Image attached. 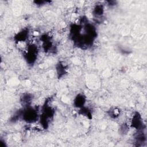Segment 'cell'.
<instances>
[{
  "label": "cell",
  "mask_w": 147,
  "mask_h": 147,
  "mask_svg": "<svg viewBox=\"0 0 147 147\" xmlns=\"http://www.w3.org/2000/svg\"><path fill=\"white\" fill-rule=\"evenodd\" d=\"M49 102L50 98H47L44 101L40 111L38 122L41 127L44 130L49 128V125L53 119L55 114V110L50 105Z\"/></svg>",
  "instance_id": "obj_1"
},
{
  "label": "cell",
  "mask_w": 147,
  "mask_h": 147,
  "mask_svg": "<svg viewBox=\"0 0 147 147\" xmlns=\"http://www.w3.org/2000/svg\"><path fill=\"white\" fill-rule=\"evenodd\" d=\"M40 110L38 107L31 105L22 107L21 119L28 124L34 123L38 121Z\"/></svg>",
  "instance_id": "obj_2"
},
{
  "label": "cell",
  "mask_w": 147,
  "mask_h": 147,
  "mask_svg": "<svg viewBox=\"0 0 147 147\" xmlns=\"http://www.w3.org/2000/svg\"><path fill=\"white\" fill-rule=\"evenodd\" d=\"M38 47L36 44L30 42L27 44L23 57L28 65L33 66L34 65L38 58Z\"/></svg>",
  "instance_id": "obj_3"
},
{
  "label": "cell",
  "mask_w": 147,
  "mask_h": 147,
  "mask_svg": "<svg viewBox=\"0 0 147 147\" xmlns=\"http://www.w3.org/2000/svg\"><path fill=\"white\" fill-rule=\"evenodd\" d=\"M130 127L135 129L136 131L146 129V125L144 122L140 112L135 111L130 119L129 123Z\"/></svg>",
  "instance_id": "obj_4"
},
{
  "label": "cell",
  "mask_w": 147,
  "mask_h": 147,
  "mask_svg": "<svg viewBox=\"0 0 147 147\" xmlns=\"http://www.w3.org/2000/svg\"><path fill=\"white\" fill-rule=\"evenodd\" d=\"M40 41L42 43V48L45 53H53L56 50L52 42V38L48 33H44L40 37Z\"/></svg>",
  "instance_id": "obj_5"
},
{
  "label": "cell",
  "mask_w": 147,
  "mask_h": 147,
  "mask_svg": "<svg viewBox=\"0 0 147 147\" xmlns=\"http://www.w3.org/2000/svg\"><path fill=\"white\" fill-rule=\"evenodd\" d=\"M30 36V29L25 27L17 32L13 36V40L16 43L24 42L28 40Z\"/></svg>",
  "instance_id": "obj_6"
},
{
  "label": "cell",
  "mask_w": 147,
  "mask_h": 147,
  "mask_svg": "<svg viewBox=\"0 0 147 147\" xmlns=\"http://www.w3.org/2000/svg\"><path fill=\"white\" fill-rule=\"evenodd\" d=\"M145 130H141L136 131L134 136V140L135 142V146H142L146 142V135Z\"/></svg>",
  "instance_id": "obj_7"
},
{
  "label": "cell",
  "mask_w": 147,
  "mask_h": 147,
  "mask_svg": "<svg viewBox=\"0 0 147 147\" xmlns=\"http://www.w3.org/2000/svg\"><path fill=\"white\" fill-rule=\"evenodd\" d=\"M87 102V97L83 93L77 94L73 99V106L78 109H79L86 106Z\"/></svg>",
  "instance_id": "obj_8"
},
{
  "label": "cell",
  "mask_w": 147,
  "mask_h": 147,
  "mask_svg": "<svg viewBox=\"0 0 147 147\" xmlns=\"http://www.w3.org/2000/svg\"><path fill=\"white\" fill-rule=\"evenodd\" d=\"M55 72L58 79H61L68 73V67L63 61H59L55 65Z\"/></svg>",
  "instance_id": "obj_9"
},
{
  "label": "cell",
  "mask_w": 147,
  "mask_h": 147,
  "mask_svg": "<svg viewBox=\"0 0 147 147\" xmlns=\"http://www.w3.org/2000/svg\"><path fill=\"white\" fill-rule=\"evenodd\" d=\"M105 13V6L102 3H96L94 6L92 14L94 18L99 20L100 18H102Z\"/></svg>",
  "instance_id": "obj_10"
},
{
  "label": "cell",
  "mask_w": 147,
  "mask_h": 147,
  "mask_svg": "<svg viewBox=\"0 0 147 147\" xmlns=\"http://www.w3.org/2000/svg\"><path fill=\"white\" fill-rule=\"evenodd\" d=\"M33 95L29 92L23 93L20 96V102L22 106H26L31 105L33 100Z\"/></svg>",
  "instance_id": "obj_11"
},
{
  "label": "cell",
  "mask_w": 147,
  "mask_h": 147,
  "mask_svg": "<svg viewBox=\"0 0 147 147\" xmlns=\"http://www.w3.org/2000/svg\"><path fill=\"white\" fill-rule=\"evenodd\" d=\"M78 114L80 115H83L88 119H92V110L86 106H83V107L78 109Z\"/></svg>",
  "instance_id": "obj_12"
},
{
  "label": "cell",
  "mask_w": 147,
  "mask_h": 147,
  "mask_svg": "<svg viewBox=\"0 0 147 147\" xmlns=\"http://www.w3.org/2000/svg\"><path fill=\"white\" fill-rule=\"evenodd\" d=\"M121 113V110H120L119 108L117 107H113L110 108L107 111V115L112 119H117L118 118Z\"/></svg>",
  "instance_id": "obj_13"
},
{
  "label": "cell",
  "mask_w": 147,
  "mask_h": 147,
  "mask_svg": "<svg viewBox=\"0 0 147 147\" xmlns=\"http://www.w3.org/2000/svg\"><path fill=\"white\" fill-rule=\"evenodd\" d=\"M22 114V108L17 110L9 119V122L11 123H15L18 120L21 119Z\"/></svg>",
  "instance_id": "obj_14"
},
{
  "label": "cell",
  "mask_w": 147,
  "mask_h": 147,
  "mask_svg": "<svg viewBox=\"0 0 147 147\" xmlns=\"http://www.w3.org/2000/svg\"><path fill=\"white\" fill-rule=\"evenodd\" d=\"M129 124L124 122L120 125L119 127V134L122 136H125L127 134L130 129Z\"/></svg>",
  "instance_id": "obj_15"
},
{
  "label": "cell",
  "mask_w": 147,
  "mask_h": 147,
  "mask_svg": "<svg viewBox=\"0 0 147 147\" xmlns=\"http://www.w3.org/2000/svg\"><path fill=\"white\" fill-rule=\"evenodd\" d=\"M37 6H42L45 4H47V2H49L48 1H35L33 2Z\"/></svg>",
  "instance_id": "obj_16"
},
{
  "label": "cell",
  "mask_w": 147,
  "mask_h": 147,
  "mask_svg": "<svg viewBox=\"0 0 147 147\" xmlns=\"http://www.w3.org/2000/svg\"><path fill=\"white\" fill-rule=\"evenodd\" d=\"M106 3H107V5L110 7L115 6L117 4L116 1H106Z\"/></svg>",
  "instance_id": "obj_17"
},
{
  "label": "cell",
  "mask_w": 147,
  "mask_h": 147,
  "mask_svg": "<svg viewBox=\"0 0 147 147\" xmlns=\"http://www.w3.org/2000/svg\"><path fill=\"white\" fill-rule=\"evenodd\" d=\"M0 146H1V147H5V146H6L5 141L4 140H3L2 139H1V141H0Z\"/></svg>",
  "instance_id": "obj_18"
}]
</instances>
